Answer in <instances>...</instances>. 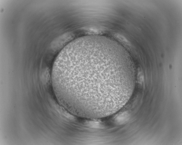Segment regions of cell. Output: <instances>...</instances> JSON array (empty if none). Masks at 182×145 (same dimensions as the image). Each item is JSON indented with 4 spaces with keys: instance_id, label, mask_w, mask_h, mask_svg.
<instances>
[{
    "instance_id": "cell-1",
    "label": "cell",
    "mask_w": 182,
    "mask_h": 145,
    "mask_svg": "<svg viewBox=\"0 0 182 145\" xmlns=\"http://www.w3.org/2000/svg\"><path fill=\"white\" fill-rule=\"evenodd\" d=\"M114 48L99 40L72 43L61 50L51 72L58 102L75 116L103 118L117 112L130 98V70L116 64Z\"/></svg>"
}]
</instances>
